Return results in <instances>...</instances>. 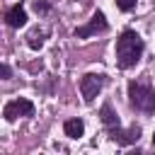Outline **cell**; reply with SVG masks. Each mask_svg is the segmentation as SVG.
<instances>
[{
    "mask_svg": "<svg viewBox=\"0 0 155 155\" xmlns=\"http://www.w3.org/2000/svg\"><path fill=\"white\" fill-rule=\"evenodd\" d=\"M109 138L114 140V143H119V145H133V143H138V138H140V126L138 124H131L128 128H116V131H109Z\"/></svg>",
    "mask_w": 155,
    "mask_h": 155,
    "instance_id": "6",
    "label": "cell"
},
{
    "mask_svg": "<svg viewBox=\"0 0 155 155\" xmlns=\"http://www.w3.org/2000/svg\"><path fill=\"white\" fill-rule=\"evenodd\" d=\"M34 10H36V15H48L51 12V5L46 0H34Z\"/></svg>",
    "mask_w": 155,
    "mask_h": 155,
    "instance_id": "12",
    "label": "cell"
},
{
    "mask_svg": "<svg viewBox=\"0 0 155 155\" xmlns=\"http://www.w3.org/2000/svg\"><path fill=\"white\" fill-rule=\"evenodd\" d=\"M153 145H155V136H153Z\"/></svg>",
    "mask_w": 155,
    "mask_h": 155,
    "instance_id": "14",
    "label": "cell"
},
{
    "mask_svg": "<svg viewBox=\"0 0 155 155\" xmlns=\"http://www.w3.org/2000/svg\"><path fill=\"white\" fill-rule=\"evenodd\" d=\"M136 5H138V0H116V7H119L121 12H133Z\"/></svg>",
    "mask_w": 155,
    "mask_h": 155,
    "instance_id": "11",
    "label": "cell"
},
{
    "mask_svg": "<svg viewBox=\"0 0 155 155\" xmlns=\"http://www.w3.org/2000/svg\"><path fill=\"white\" fill-rule=\"evenodd\" d=\"M128 102L143 114H155V87L145 80H128Z\"/></svg>",
    "mask_w": 155,
    "mask_h": 155,
    "instance_id": "2",
    "label": "cell"
},
{
    "mask_svg": "<svg viewBox=\"0 0 155 155\" xmlns=\"http://www.w3.org/2000/svg\"><path fill=\"white\" fill-rule=\"evenodd\" d=\"M0 73H2V80H10V75H12V70H10V65H7V63H2Z\"/></svg>",
    "mask_w": 155,
    "mask_h": 155,
    "instance_id": "13",
    "label": "cell"
},
{
    "mask_svg": "<svg viewBox=\"0 0 155 155\" xmlns=\"http://www.w3.org/2000/svg\"><path fill=\"white\" fill-rule=\"evenodd\" d=\"M99 121H102V126L107 128V133H109V131H116V128L121 126V119H119V114L114 111L111 102H104V104H102V109H99Z\"/></svg>",
    "mask_w": 155,
    "mask_h": 155,
    "instance_id": "8",
    "label": "cell"
},
{
    "mask_svg": "<svg viewBox=\"0 0 155 155\" xmlns=\"http://www.w3.org/2000/svg\"><path fill=\"white\" fill-rule=\"evenodd\" d=\"M46 34H48L46 29H39V27L31 29V31L27 34V46H29L31 51H39V48L44 46V36H46Z\"/></svg>",
    "mask_w": 155,
    "mask_h": 155,
    "instance_id": "10",
    "label": "cell"
},
{
    "mask_svg": "<svg viewBox=\"0 0 155 155\" xmlns=\"http://www.w3.org/2000/svg\"><path fill=\"white\" fill-rule=\"evenodd\" d=\"M109 29V22H107V17H104V12L102 10H97L92 17H90V22L87 24H80V27H75V39H90V36H94V34H102V31H107Z\"/></svg>",
    "mask_w": 155,
    "mask_h": 155,
    "instance_id": "4",
    "label": "cell"
},
{
    "mask_svg": "<svg viewBox=\"0 0 155 155\" xmlns=\"http://www.w3.org/2000/svg\"><path fill=\"white\" fill-rule=\"evenodd\" d=\"M143 51H145V41L140 39V34L133 29H124L116 39V65L121 70H131L143 58Z\"/></svg>",
    "mask_w": 155,
    "mask_h": 155,
    "instance_id": "1",
    "label": "cell"
},
{
    "mask_svg": "<svg viewBox=\"0 0 155 155\" xmlns=\"http://www.w3.org/2000/svg\"><path fill=\"white\" fill-rule=\"evenodd\" d=\"M34 111H36V107H34V102H29L27 97L10 99V102L2 107L5 121H15V119H19V116H34Z\"/></svg>",
    "mask_w": 155,
    "mask_h": 155,
    "instance_id": "5",
    "label": "cell"
},
{
    "mask_svg": "<svg viewBox=\"0 0 155 155\" xmlns=\"http://www.w3.org/2000/svg\"><path fill=\"white\" fill-rule=\"evenodd\" d=\"M27 10H24V5L22 2H17V5H12V7H7V12H5V22H7V27H12V29H19V27H24L27 24Z\"/></svg>",
    "mask_w": 155,
    "mask_h": 155,
    "instance_id": "7",
    "label": "cell"
},
{
    "mask_svg": "<svg viewBox=\"0 0 155 155\" xmlns=\"http://www.w3.org/2000/svg\"><path fill=\"white\" fill-rule=\"evenodd\" d=\"M104 82H107V75H102V73H85L80 78V94H82L85 104L94 102V97L102 92Z\"/></svg>",
    "mask_w": 155,
    "mask_h": 155,
    "instance_id": "3",
    "label": "cell"
},
{
    "mask_svg": "<svg viewBox=\"0 0 155 155\" xmlns=\"http://www.w3.org/2000/svg\"><path fill=\"white\" fill-rule=\"evenodd\" d=\"M63 133H65L68 138H82V136H85V121H82L80 116L65 119V121H63Z\"/></svg>",
    "mask_w": 155,
    "mask_h": 155,
    "instance_id": "9",
    "label": "cell"
}]
</instances>
